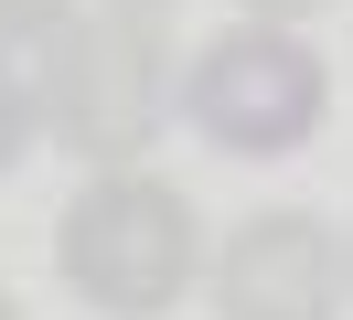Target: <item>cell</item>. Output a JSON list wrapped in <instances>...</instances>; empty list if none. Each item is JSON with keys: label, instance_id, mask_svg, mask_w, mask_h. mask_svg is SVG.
I'll list each match as a JSON object with an SVG mask.
<instances>
[{"label": "cell", "instance_id": "1", "mask_svg": "<svg viewBox=\"0 0 353 320\" xmlns=\"http://www.w3.org/2000/svg\"><path fill=\"white\" fill-rule=\"evenodd\" d=\"M22 85L43 107V149L97 171H139V149L182 118V64L161 43V21L129 11H75L65 32H43L22 54Z\"/></svg>", "mask_w": 353, "mask_h": 320}, {"label": "cell", "instance_id": "2", "mask_svg": "<svg viewBox=\"0 0 353 320\" xmlns=\"http://www.w3.org/2000/svg\"><path fill=\"white\" fill-rule=\"evenodd\" d=\"M54 277L97 320H172L203 277V213L161 171H97L54 213Z\"/></svg>", "mask_w": 353, "mask_h": 320}, {"label": "cell", "instance_id": "3", "mask_svg": "<svg viewBox=\"0 0 353 320\" xmlns=\"http://www.w3.org/2000/svg\"><path fill=\"white\" fill-rule=\"evenodd\" d=\"M332 118V64L300 32H268V21H225L214 43H193L182 64V128H193L214 160H289L310 149Z\"/></svg>", "mask_w": 353, "mask_h": 320}, {"label": "cell", "instance_id": "4", "mask_svg": "<svg viewBox=\"0 0 353 320\" xmlns=\"http://www.w3.org/2000/svg\"><path fill=\"white\" fill-rule=\"evenodd\" d=\"M343 235L310 203H257L214 246V310L225 320H343Z\"/></svg>", "mask_w": 353, "mask_h": 320}, {"label": "cell", "instance_id": "5", "mask_svg": "<svg viewBox=\"0 0 353 320\" xmlns=\"http://www.w3.org/2000/svg\"><path fill=\"white\" fill-rule=\"evenodd\" d=\"M43 149V107H32V85H22V64H0V182Z\"/></svg>", "mask_w": 353, "mask_h": 320}, {"label": "cell", "instance_id": "6", "mask_svg": "<svg viewBox=\"0 0 353 320\" xmlns=\"http://www.w3.org/2000/svg\"><path fill=\"white\" fill-rule=\"evenodd\" d=\"M75 21V0H0V64H22L43 32H65Z\"/></svg>", "mask_w": 353, "mask_h": 320}, {"label": "cell", "instance_id": "7", "mask_svg": "<svg viewBox=\"0 0 353 320\" xmlns=\"http://www.w3.org/2000/svg\"><path fill=\"white\" fill-rule=\"evenodd\" d=\"M310 11H332V0H236V21H268V32H289V21H310Z\"/></svg>", "mask_w": 353, "mask_h": 320}, {"label": "cell", "instance_id": "8", "mask_svg": "<svg viewBox=\"0 0 353 320\" xmlns=\"http://www.w3.org/2000/svg\"><path fill=\"white\" fill-rule=\"evenodd\" d=\"M97 11H129V21H161L172 0H97Z\"/></svg>", "mask_w": 353, "mask_h": 320}, {"label": "cell", "instance_id": "9", "mask_svg": "<svg viewBox=\"0 0 353 320\" xmlns=\"http://www.w3.org/2000/svg\"><path fill=\"white\" fill-rule=\"evenodd\" d=\"M0 320H22V299H11V288H0Z\"/></svg>", "mask_w": 353, "mask_h": 320}, {"label": "cell", "instance_id": "10", "mask_svg": "<svg viewBox=\"0 0 353 320\" xmlns=\"http://www.w3.org/2000/svg\"><path fill=\"white\" fill-rule=\"evenodd\" d=\"M343 267H353V246H343Z\"/></svg>", "mask_w": 353, "mask_h": 320}]
</instances>
